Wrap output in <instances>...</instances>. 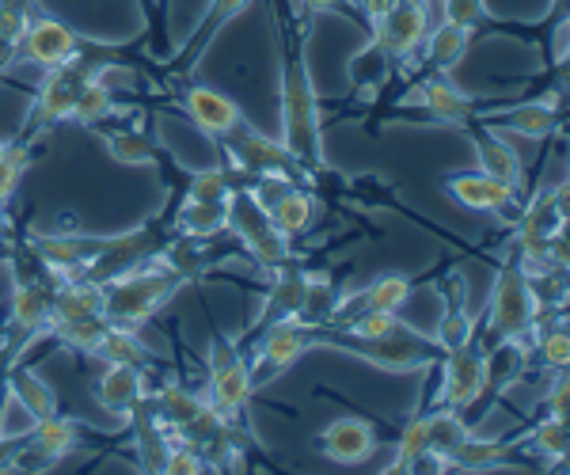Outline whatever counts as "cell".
<instances>
[{"label":"cell","instance_id":"7bdbcfd3","mask_svg":"<svg viewBox=\"0 0 570 475\" xmlns=\"http://www.w3.org/2000/svg\"><path fill=\"white\" fill-rule=\"evenodd\" d=\"M228 195H233V179H228L225 168L195 171L187 187V198H195V202H228Z\"/></svg>","mask_w":570,"mask_h":475},{"label":"cell","instance_id":"4dcf8cb0","mask_svg":"<svg viewBox=\"0 0 570 475\" xmlns=\"http://www.w3.org/2000/svg\"><path fill=\"white\" fill-rule=\"evenodd\" d=\"M91 358H99L104 365H134V369H153L149 346H141L134 327H115V324H110Z\"/></svg>","mask_w":570,"mask_h":475},{"label":"cell","instance_id":"e0dca14e","mask_svg":"<svg viewBox=\"0 0 570 475\" xmlns=\"http://www.w3.org/2000/svg\"><path fill=\"white\" fill-rule=\"evenodd\" d=\"M183 111H187L190 122H195L198 130H206L209 137H220V133L233 130V126L244 122L236 99H228L225 91H217V88H209V85L187 88V96H183Z\"/></svg>","mask_w":570,"mask_h":475},{"label":"cell","instance_id":"f1b7e54d","mask_svg":"<svg viewBox=\"0 0 570 475\" xmlns=\"http://www.w3.org/2000/svg\"><path fill=\"white\" fill-rule=\"evenodd\" d=\"M244 4H247V0H214V4H209V12L202 16L198 31L190 34V42L176 50V58H187V72H183V77H190V72L198 69V61H202V53H206V46L217 39L220 27L236 20V12H240Z\"/></svg>","mask_w":570,"mask_h":475},{"label":"cell","instance_id":"5bb4252c","mask_svg":"<svg viewBox=\"0 0 570 475\" xmlns=\"http://www.w3.org/2000/svg\"><path fill=\"white\" fill-rule=\"evenodd\" d=\"M441 297H445V308H441V319H438L434 346L441 354L472 346L475 316H472V308H468V286H464L461 274H449V278L441 281Z\"/></svg>","mask_w":570,"mask_h":475},{"label":"cell","instance_id":"bcb514c9","mask_svg":"<svg viewBox=\"0 0 570 475\" xmlns=\"http://www.w3.org/2000/svg\"><path fill=\"white\" fill-rule=\"evenodd\" d=\"M445 20L475 31V27L487 20V8H483V0H445Z\"/></svg>","mask_w":570,"mask_h":475},{"label":"cell","instance_id":"b9f144b4","mask_svg":"<svg viewBox=\"0 0 570 475\" xmlns=\"http://www.w3.org/2000/svg\"><path fill=\"white\" fill-rule=\"evenodd\" d=\"M327 327H335V324H327ZM400 316L395 313H376V308H362L357 316H351L346 324H338V331H346V335H354V339H381V335H392V331H400Z\"/></svg>","mask_w":570,"mask_h":475},{"label":"cell","instance_id":"d6986e66","mask_svg":"<svg viewBox=\"0 0 570 475\" xmlns=\"http://www.w3.org/2000/svg\"><path fill=\"white\" fill-rule=\"evenodd\" d=\"M271 294H266V305H263V316H259V331L274 319H285V316H301V305H305V294H308V270H301L297 263H282V267L271 270Z\"/></svg>","mask_w":570,"mask_h":475},{"label":"cell","instance_id":"ffe728a7","mask_svg":"<svg viewBox=\"0 0 570 475\" xmlns=\"http://www.w3.org/2000/svg\"><path fill=\"white\" fill-rule=\"evenodd\" d=\"M149 396V380H145V369H134V365H107L104 377L96 385V399L115 415L130 418V410Z\"/></svg>","mask_w":570,"mask_h":475},{"label":"cell","instance_id":"8d00e7d4","mask_svg":"<svg viewBox=\"0 0 570 475\" xmlns=\"http://www.w3.org/2000/svg\"><path fill=\"white\" fill-rule=\"evenodd\" d=\"M115 115V91L104 77H91L77 96V107H72V118L80 126H104L107 118Z\"/></svg>","mask_w":570,"mask_h":475},{"label":"cell","instance_id":"f907efd6","mask_svg":"<svg viewBox=\"0 0 570 475\" xmlns=\"http://www.w3.org/2000/svg\"><path fill=\"white\" fill-rule=\"evenodd\" d=\"M20 362H23V346H20V343H16V339H4V343H0V385H4L8 373H12Z\"/></svg>","mask_w":570,"mask_h":475},{"label":"cell","instance_id":"f5cc1de1","mask_svg":"<svg viewBox=\"0 0 570 475\" xmlns=\"http://www.w3.org/2000/svg\"><path fill=\"white\" fill-rule=\"evenodd\" d=\"M297 4L305 8L308 16H324V12H338L346 0H297Z\"/></svg>","mask_w":570,"mask_h":475},{"label":"cell","instance_id":"83f0119b","mask_svg":"<svg viewBox=\"0 0 570 475\" xmlns=\"http://www.w3.org/2000/svg\"><path fill=\"white\" fill-rule=\"evenodd\" d=\"M4 388H8V396H12L31 418H46V415H53V410H58V396H53V388L46 385L35 369H27L23 362L8 373Z\"/></svg>","mask_w":570,"mask_h":475},{"label":"cell","instance_id":"f6af8a7d","mask_svg":"<svg viewBox=\"0 0 570 475\" xmlns=\"http://www.w3.org/2000/svg\"><path fill=\"white\" fill-rule=\"evenodd\" d=\"M164 472H171V475H198V472H209L206 468V456H202L195 445H171V453H168V468Z\"/></svg>","mask_w":570,"mask_h":475},{"label":"cell","instance_id":"4316f807","mask_svg":"<svg viewBox=\"0 0 570 475\" xmlns=\"http://www.w3.org/2000/svg\"><path fill=\"white\" fill-rule=\"evenodd\" d=\"M206 407H209L206 396H198V392H190L183 385H164L160 392H156V399H153L156 423H160L168 434H179L183 426H190Z\"/></svg>","mask_w":570,"mask_h":475},{"label":"cell","instance_id":"6da1fadb","mask_svg":"<svg viewBox=\"0 0 570 475\" xmlns=\"http://www.w3.org/2000/svg\"><path fill=\"white\" fill-rule=\"evenodd\" d=\"M282 145L305 171L324 168V122L312 85L305 42L282 20Z\"/></svg>","mask_w":570,"mask_h":475},{"label":"cell","instance_id":"836d02e7","mask_svg":"<svg viewBox=\"0 0 570 475\" xmlns=\"http://www.w3.org/2000/svg\"><path fill=\"white\" fill-rule=\"evenodd\" d=\"M107 152L118 164H130V168H149L156 164V141L145 130H134V126H115V130L104 133Z\"/></svg>","mask_w":570,"mask_h":475},{"label":"cell","instance_id":"5b68a950","mask_svg":"<svg viewBox=\"0 0 570 475\" xmlns=\"http://www.w3.org/2000/svg\"><path fill=\"white\" fill-rule=\"evenodd\" d=\"M225 209H228V232L240 240V248L252 255L263 270H274V267H282V263H289V236L274 225L271 209L259 202L255 190L233 187Z\"/></svg>","mask_w":570,"mask_h":475},{"label":"cell","instance_id":"7a4b0ae2","mask_svg":"<svg viewBox=\"0 0 570 475\" xmlns=\"http://www.w3.org/2000/svg\"><path fill=\"white\" fill-rule=\"evenodd\" d=\"M183 286L179 278H171L164 267L156 263H141L134 270H122L115 278L104 281V316L115 327H141L176 297V289Z\"/></svg>","mask_w":570,"mask_h":475},{"label":"cell","instance_id":"c3c4849f","mask_svg":"<svg viewBox=\"0 0 570 475\" xmlns=\"http://www.w3.org/2000/svg\"><path fill=\"white\" fill-rule=\"evenodd\" d=\"M27 20H31V16L12 12V8L0 4V42H20L27 31Z\"/></svg>","mask_w":570,"mask_h":475},{"label":"cell","instance_id":"7dc6e473","mask_svg":"<svg viewBox=\"0 0 570 475\" xmlns=\"http://www.w3.org/2000/svg\"><path fill=\"white\" fill-rule=\"evenodd\" d=\"M567 373H551V388L544 392V399H540V407H544V415H556V418H567Z\"/></svg>","mask_w":570,"mask_h":475},{"label":"cell","instance_id":"cb8c5ba5","mask_svg":"<svg viewBox=\"0 0 570 475\" xmlns=\"http://www.w3.org/2000/svg\"><path fill=\"white\" fill-rule=\"evenodd\" d=\"M77 445H80V426L61 415V410L35 418V431L27 437V449H35L39 461H66Z\"/></svg>","mask_w":570,"mask_h":475},{"label":"cell","instance_id":"816d5d0a","mask_svg":"<svg viewBox=\"0 0 570 475\" xmlns=\"http://www.w3.org/2000/svg\"><path fill=\"white\" fill-rule=\"evenodd\" d=\"M354 4H357V12H362L365 16V20H376V16H384V12H389V8H395V4H400V0H354Z\"/></svg>","mask_w":570,"mask_h":475},{"label":"cell","instance_id":"ac0fdd59","mask_svg":"<svg viewBox=\"0 0 570 475\" xmlns=\"http://www.w3.org/2000/svg\"><path fill=\"white\" fill-rule=\"evenodd\" d=\"M445 190L461 206L475 209V214H502V209H510L513 195H518V190H513L510 182H499V179L483 176V171H468V176H449L445 179Z\"/></svg>","mask_w":570,"mask_h":475},{"label":"cell","instance_id":"ba28073f","mask_svg":"<svg viewBox=\"0 0 570 475\" xmlns=\"http://www.w3.org/2000/svg\"><path fill=\"white\" fill-rule=\"evenodd\" d=\"M308 346H312V324H305L301 316H285V319L266 324L259 331V346H255V362L247 365L252 385L259 388L266 380L278 377V373L293 369V362H297Z\"/></svg>","mask_w":570,"mask_h":475},{"label":"cell","instance_id":"6f0895ef","mask_svg":"<svg viewBox=\"0 0 570 475\" xmlns=\"http://www.w3.org/2000/svg\"><path fill=\"white\" fill-rule=\"evenodd\" d=\"M4 145H8V141H4V137H0V149H4Z\"/></svg>","mask_w":570,"mask_h":475},{"label":"cell","instance_id":"d4e9b609","mask_svg":"<svg viewBox=\"0 0 570 475\" xmlns=\"http://www.w3.org/2000/svg\"><path fill=\"white\" fill-rule=\"evenodd\" d=\"M513 453V442H502V437H475L468 434L453 453L441 461V472H487L499 468L505 456Z\"/></svg>","mask_w":570,"mask_h":475},{"label":"cell","instance_id":"277c9868","mask_svg":"<svg viewBox=\"0 0 570 475\" xmlns=\"http://www.w3.org/2000/svg\"><path fill=\"white\" fill-rule=\"evenodd\" d=\"M110 61H115V53L104 50V46L80 42V50L72 53L69 61L46 69L42 85H39V91H35V126L69 122L80 88H85L91 77H104Z\"/></svg>","mask_w":570,"mask_h":475},{"label":"cell","instance_id":"52a82bcc","mask_svg":"<svg viewBox=\"0 0 570 475\" xmlns=\"http://www.w3.org/2000/svg\"><path fill=\"white\" fill-rule=\"evenodd\" d=\"M252 373H247L244 354L236 350L233 339H225L220 331H214L209 339V407L225 418L228 426H236L244 418L247 404H252Z\"/></svg>","mask_w":570,"mask_h":475},{"label":"cell","instance_id":"1f68e13d","mask_svg":"<svg viewBox=\"0 0 570 475\" xmlns=\"http://www.w3.org/2000/svg\"><path fill=\"white\" fill-rule=\"evenodd\" d=\"M426 61L434 69H453L456 61L468 53V46H472V31L461 23H449V20H441L438 27H430L426 31Z\"/></svg>","mask_w":570,"mask_h":475},{"label":"cell","instance_id":"9a60e30c","mask_svg":"<svg viewBox=\"0 0 570 475\" xmlns=\"http://www.w3.org/2000/svg\"><path fill=\"white\" fill-rule=\"evenodd\" d=\"M475 118H483L487 130H513L521 137H532V141L559 133V122H563L559 107L548 103V99H529V103L499 107V111H483V107H480V115H475Z\"/></svg>","mask_w":570,"mask_h":475},{"label":"cell","instance_id":"f546056e","mask_svg":"<svg viewBox=\"0 0 570 475\" xmlns=\"http://www.w3.org/2000/svg\"><path fill=\"white\" fill-rule=\"evenodd\" d=\"M266 209H271L274 225H278L285 236H305L312 221H316V198H312V190H305L301 182L285 187Z\"/></svg>","mask_w":570,"mask_h":475},{"label":"cell","instance_id":"3957f363","mask_svg":"<svg viewBox=\"0 0 570 475\" xmlns=\"http://www.w3.org/2000/svg\"><path fill=\"white\" fill-rule=\"evenodd\" d=\"M312 346H335L343 354H354V358L376 365V369L389 373H415V369H430V365L441 362V350L434 339L426 335H415L407 327L392 335H381V339H354V335L338 331V327H312Z\"/></svg>","mask_w":570,"mask_h":475},{"label":"cell","instance_id":"9c48e42d","mask_svg":"<svg viewBox=\"0 0 570 475\" xmlns=\"http://www.w3.org/2000/svg\"><path fill=\"white\" fill-rule=\"evenodd\" d=\"M220 141H225V149H228V160H233L240 171H252V176H289V179H297L301 171H305L297 164V157H293V152L282 145V137H278V141H271L266 133H255L247 122L233 126L228 133H220Z\"/></svg>","mask_w":570,"mask_h":475},{"label":"cell","instance_id":"d590c367","mask_svg":"<svg viewBox=\"0 0 570 475\" xmlns=\"http://www.w3.org/2000/svg\"><path fill=\"white\" fill-rule=\"evenodd\" d=\"M338 297H343V289L331 281V274H308V294H305V305H301V319L312 327L331 324Z\"/></svg>","mask_w":570,"mask_h":475},{"label":"cell","instance_id":"8992f818","mask_svg":"<svg viewBox=\"0 0 570 475\" xmlns=\"http://www.w3.org/2000/svg\"><path fill=\"white\" fill-rule=\"evenodd\" d=\"M537 294H532L529 274L518 263H505L494 278V294H491V339H513V343H529L532 327H537Z\"/></svg>","mask_w":570,"mask_h":475},{"label":"cell","instance_id":"4fadbf2b","mask_svg":"<svg viewBox=\"0 0 570 475\" xmlns=\"http://www.w3.org/2000/svg\"><path fill=\"white\" fill-rule=\"evenodd\" d=\"M50 313H53V286L16 278L12 300H8V324H12V339L20 346H27L31 339H39L42 331H50Z\"/></svg>","mask_w":570,"mask_h":475},{"label":"cell","instance_id":"e575fe53","mask_svg":"<svg viewBox=\"0 0 570 475\" xmlns=\"http://www.w3.org/2000/svg\"><path fill=\"white\" fill-rule=\"evenodd\" d=\"M468 434L472 431L464 426L461 410L441 407V410H434V415H426V449H430V456H438V464L445 461V456L453 453Z\"/></svg>","mask_w":570,"mask_h":475},{"label":"cell","instance_id":"30bf717a","mask_svg":"<svg viewBox=\"0 0 570 475\" xmlns=\"http://www.w3.org/2000/svg\"><path fill=\"white\" fill-rule=\"evenodd\" d=\"M430 31V0H400L373 20V46L389 61H407Z\"/></svg>","mask_w":570,"mask_h":475},{"label":"cell","instance_id":"11a10c76","mask_svg":"<svg viewBox=\"0 0 570 475\" xmlns=\"http://www.w3.org/2000/svg\"><path fill=\"white\" fill-rule=\"evenodd\" d=\"M4 399H8V388L0 385V423H4Z\"/></svg>","mask_w":570,"mask_h":475},{"label":"cell","instance_id":"7c38bea8","mask_svg":"<svg viewBox=\"0 0 570 475\" xmlns=\"http://www.w3.org/2000/svg\"><path fill=\"white\" fill-rule=\"evenodd\" d=\"M80 42L85 39H80L69 23L53 20V16H31L20 39V58H27L39 69H53V66H61V61H69L72 53L80 50Z\"/></svg>","mask_w":570,"mask_h":475},{"label":"cell","instance_id":"681fc988","mask_svg":"<svg viewBox=\"0 0 570 475\" xmlns=\"http://www.w3.org/2000/svg\"><path fill=\"white\" fill-rule=\"evenodd\" d=\"M27 453V437H0V472L16 468V461Z\"/></svg>","mask_w":570,"mask_h":475},{"label":"cell","instance_id":"9f6ffc18","mask_svg":"<svg viewBox=\"0 0 570 475\" xmlns=\"http://www.w3.org/2000/svg\"><path fill=\"white\" fill-rule=\"evenodd\" d=\"M4 228H8V217H4V209H0V236H4Z\"/></svg>","mask_w":570,"mask_h":475},{"label":"cell","instance_id":"ee69618b","mask_svg":"<svg viewBox=\"0 0 570 475\" xmlns=\"http://www.w3.org/2000/svg\"><path fill=\"white\" fill-rule=\"evenodd\" d=\"M27 160H31V152H27V145H20V141H8L4 149H0V209H4L8 198H12Z\"/></svg>","mask_w":570,"mask_h":475},{"label":"cell","instance_id":"d6a6232c","mask_svg":"<svg viewBox=\"0 0 570 475\" xmlns=\"http://www.w3.org/2000/svg\"><path fill=\"white\" fill-rule=\"evenodd\" d=\"M176 228L183 236L214 240V236H220L228 228V209L225 202H195V198H187L176 214Z\"/></svg>","mask_w":570,"mask_h":475},{"label":"cell","instance_id":"f35d334b","mask_svg":"<svg viewBox=\"0 0 570 475\" xmlns=\"http://www.w3.org/2000/svg\"><path fill=\"white\" fill-rule=\"evenodd\" d=\"M532 449H537L540 461L551 464H563L570 453V431H567V418L556 415H540V423L532 426Z\"/></svg>","mask_w":570,"mask_h":475},{"label":"cell","instance_id":"db71d44e","mask_svg":"<svg viewBox=\"0 0 570 475\" xmlns=\"http://www.w3.org/2000/svg\"><path fill=\"white\" fill-rule=\"evenodd\" d=\"M4 8H12V12H23V16H35V0H0Z\"/></svg>","mask_w":570,"mask_h":475},{"label":"cell","instance_id":"484cf974","mask_svg":"<svg viewBox=\"0 0 570 475\" xmlns=\"http://www.w3.org/2000/svg\"><path fill=\"white\" fill-rule=\"evenodd\" d=\"M156 267H164L171 278L179 281H198L202 274L209 270V255H206V240L198 236H179V240H164V248L153 255Z\"/></svg>","mask_w":570,"mask_h":475},{"label":"cell","instance_id":"8fae6325","mask_svg":"<svg viewBox=\"0 0 570 475\" xmlns=\"http://www.w3.org/2000/svg\"><path fill=\"white\" fill-rule=\"evenodd\" d=\"M483 396V350L461 346V350L441 354V407L464 410L480 404Z\"/></svg>","mask_w":570,"mask_h":475},{"label":"cell","instance_id":"74e56055","mask_svg":"<svg viewBox=\"0 0 570 475\" xmlns=\"http://www.w3.org/2000/svg\"><path fill=\"white\" fill-rule=\"evenodd\" d=\"M107 327H110L107 316H85V319H69V324H50V335L58 343H66L69 350L96 354V346L107 335Z\"/></svg>","mask_w":570,"mask_h":475},{"label":"cell","instance_id":"603a6c76","mask_svg":"<svg viewBox=\"0 0 570 475\" xmlns=\"http://www.w3.org/2000/svg\"><path fill=\"white\" fill-rule=\"evenodd\" d=\"M472 145H475V157H480V171L499 182H510L513 190H521L525 182V168H521V157L502 141L499 130H472Z\"/></svg>","mask_w":570,"mask_h":475},{"label":"cell","instance_id":"2e32d148","mask_svg":"<svg viewBox=\"0 0 570 475\" xmlns=\"http://www.w3.org/2000/svg\"><path fill=\"white\" fill-rule=\"evenodd\" d=\"M373 449H376V431L365 418H354V415L335 418V423L324 426V434H320V453L335 464H362V461H370Z\"/></svg>","mask_w":570,"mask_h":475},{"label":"cell","instance_id":"ab89813d","mask_svg":"<svg viewBox=\"0 0 570 475\" xmlns=\"http://www.w3.org/2000/svg\"><path fill=\"white\" fill-rule=\"evenodd\" d=\"M532 346H537V362L540 369L548 373H567V362H570V339H567V327L556 324V327H544V331L532 335Z\"/></svg>","mask_w":570,"mask_h":475},{"label":"cell","instance_id":"60d3db41","mask_svg":"<svg viewBox=\"0 0 570 475\" xmlns=\"http://www.w3.org/2000/svg\"><path fill=\"white\" fill-rule=\"evenodd\" d=\"M426 415H415L400 434V445H395V461H392V472H411L419 468V461L426 456Z\"/></svg>","mask_w":570,"mask_h":475},{"label":"cell","instance_id":"44dd1931","mask_svg":"<svg viewBox=\"0 0 570 475\" xmlns=\"http://www.w3.org/2000/svg\"><path fill=\"white\" fill-rule=\"evenodd\" d=\"M415 99L422 107H426L430 115L445 118V122L453 126H472L475 115H480V103L475 99H468L461 88H453L445 77H426L415 85Z\"/></svg>","mask_w":570,"mask_h":475},{"label":"cell","instance_id":"7402d4cb","mask_svg":"<svg viewBox=\"0 0 570 475\" xmlns=\"http://www.w3.org/2000/svg\"><path fill=\"white\" fill-rule=\"evenodd\" d=\"M529 365V343L494 339L491 350H483V396H499L510 385H518Z\"/></svg>","mask_w":570,"mask_h":475}]
</instances>
